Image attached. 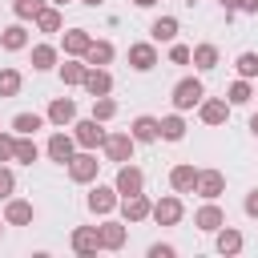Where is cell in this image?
Here are the masks:
<instances>
[{"mask_svg":"<svg viewBox=\"0 0 258 258\" xmlns=\"http://www.w3.org/2000/svg\"><path fill=\"white\" fill-rule=\"evenodd\" d=\"M202 101H206V89H202L198 77H185V81L173 85V109H177V113H185V109H194V105H202Z\"/></svg>","mask_w":258,"mask_h":258,"instance_id":"obj_1","label":"cell"},{"mask_svg":"<svg viewBox=\"0 0 258 258\" xmlns=\"http://www.w3.org/2000/svg\"><path fill=\"white\" fill-rule=\"evenodd\" d=\"M101 125H105V121H97V117H89V121H77V125H73V137H77V145H81V149H97V145H105V137H109V133H105Z\"/></svg>","mask_w":258,"mask_h":258,"instance_id":"obj_2","label":"cell"},{"mask_svg":"<svg viewBox=\"0 0 258 258\" xmlns=\"http://www.w3.org/2000/svg\"><path fill=\"white\" fill-rule=\"evenodd\" d=\"M133 145H137V137H133V133H109L101 149H105V157H109V161H121V165H125V161H133Z\"/></svg>","mask_w":258,"mask_h":258,"instance_id":"obj_3","label":"cell"},{"mask_svg":"<svg viewBox=\"0 0 258 258\" xmlns=\"http://www.w3.org/2000/svg\"><path fill=\"white\" fill-rule=\"evenodd\" d=\"M97 169H101V161H97L89 149L69 157V177H73V181H81V185H85V181H93V177H97Z\"/></svg>","mask_w":258,"mask_h":258,"instance_id":"obj_4","label":"cell"},{"mask_svg":"<svg viewBox=\"0 0 258 258\" xmlns=\"http://www.w3.org/2000/svg\"><path fill=\"white\" fill-rule=\"evenodd\" d=\"M69 246H73L81 258H89V254L101 250V230H97V226H77L73 238H69Z\"/></svg>","mask_w":258,"mask_h":258,"instance_id":"obj_5","label":"cell"},{"mask_svg":"<svg viewBox=\"0 0 258 258\" xmlns=\"http://www.w3.org/2000/svg\"><path fill=\"white\" fill-rule=\"evenodd\" d=\"M113 185H117V194H121V198L141 194V189H145V173H141L137 165H129V161H125V165L117 169V181H113Z\"/></svg>","mask_w":258,"mask_h":258,"instance_id":"obj_6","label":"cell"},{"mask_svg":"<svg viewBox=\"0 0 258 258\" xmlns=\"http://www.w3.org/2000/svg\"><path fill=\"white\" fill-rule=\"evenodd\" d=\"M181 214H185L181 198H161V202H153V214H149V218H153L157 226H177Z\"/></svg>","mask_w":258,"mask_h":258,"instance_id":"obj_7","label":"cell"},{"mask_svg":"<svg viewBox=\"0 0 258 258\" xmlns=\"http://www.w3.org/2000/svg\"><path fill=\"white\" fill-rule=\"evenodd\" d=\"M117 198H121L117 185H93L89 189V210L93 214H113L117 210Z\"/></svg>","mask_w":258,"mask_h":258,"instance_id":"obj_8","label":"cell"},{"mask_svg":"<svg viewBox=\"0 0 258 258\" xmlns=\"http://www.w3.org/2000/svg\"><path fill=\"white\" fill-rule=\"evenodd\" d=\"M153 214V202L145 198V194H129V198H121V218L125 222H145Z\"/></svg>","mask_w":258,"mask_h":258,"instance_id":"obj_9","label":"cell"},{"mask_svg":"<svg viewBox=\"0 0 258 258\" xmlns=\"http://www.w3.org/2000/svg\"><path fill=\"white\" fill-rule=\"evenodd\" d=\"M222 189H226V177H222V169H198V189H194V194H202L206 202H214Z\"/></svg>","mask_w":258,"mask_h":258,"instance_id":"obj_10","label":"cell"},{"mask_svg":"<svg viewBox=\"0 0 258 258\" xmlns=\"http://www.w3.org/2000/svg\"><path fill=\"white\" fill-rule=\"evenodd\" d=\"M194 226H198V230H206V234H218V230L226 226V214H222V206L206 202V206L194 214Z\"/></svg>","mask_w":258,"mask_h":258,"instance_id":"obj_11","label":"cell"},{"mask_svg":"<svg viewBox=\"0 0 258 258\" xmlns=\"http://www.w3.org/2000/svg\"><path fill=\"white\" fill-rule=\"evenodd\" d=\"M129 64H133L137 73H149V69L157 64V48H153L149 40H141V44H129Z\"/></svg>","mask_w":258,"mask_h":258,"instance_id":"obj_12","label":"cell"},{"mask_svg":"<svg viewBox=\"0 0 258 258\" xmlns=\"http://www.w3.org/2000/svg\"><path fill=\"white\" fill-rule=\"evenodd\" d=\"M85 89H89V97H109V93H113V77H109L105 69L89 64V73H85Z\"/></svg>","mask_w":258,"mask_h":258,"instance_id":"obj_13","label":"cell"},{"mask_svg":"<svg viewBox=\"0 0 258 258\" xmlns=\"http://www.w3.org/2000/svg\"><path fill=\"white\" fill-rule=\"evenodd\" d=\"M48 121H52L56 129L73 125V121H77V105H73V97H56V101L48 105Z\"/></svg>","mask_w":258,"mask_h":258,"instance_id":"obj_14","label":"cell"},{"mask_svg":"<svg viewBox=\"0 0 258 258\" xmlns=\"http://www.w3.org/2000/svg\"><path fill=\"white\" fill-rule=\"evenodd\" d=\"M198 113H202L206 125H226V121H230V101H218V97H214V101H202Z\"/></svg>","mask_w":258,"mask_h":258,"instance_id":"obj_15","label":"cell"},{"mask_svg":"<svg viewBox=\"0 0 258 258\" xmlns=\"http://www.w3.org/2000/svg\"><path fill=\"white\" fill-rule=\"evenodd\" d=\"M73 149H77V137H69V133H52V137H48V157H52V161L69 165Z\"/></svg>","mask_w":258,"mask_h":258,"instance_id":"obj_16","label":"cell"},{"mask_svg":"<svg viewBox=\"0 0 258 258\" xmlns=\"http://www.w3.org/2000/svg\"><path fill=\"white\" fill-rule=\"evenodd\" d=\"M169 185H173L177 194L198 189V169H194V165H173V169H169Z\"/></svg>","mask_w":258,"mask_h":258,"instance_id":"obj_17","label":"cell"},{"mask_svg":"<svg viewBox=\"0 0 258 258\" xmlns=\"http://www.w3.org/2000/svg\"><path fill=\"white\" fill-rule=\"evenodd\" d=\"M4 222H8V226H28V222H32V206L20 202V198H8V206H4Z\"/></svg>","mask_w":258,"mask_h":258,"instance_id":"obj_18","label":"cell"},{"mask_svg":"<svg viewBox=\"0 0 258 258\" xmlns=\"http://www.w3.org/2000/svg\"><path fill=\"white\" fill-rule=\"evenodd\" d=\"M101 250H121L125 246V226L121 222H101Z\"/></svg>","mask_w":258,"mask_h":258,"instance_id":"obj_19","label":"cell"},{"mask_svg":"<svg viewBox=\"0 0 258 258\" xmlns=\"http://www.w3.org/2000/svg\"><path fill=\"white\" fill-rule=\"evenodd\" d=\"M89 44H93V36H89L85 28H69V32H64V52H69V56H85Z\"/></svg>","mask_w":258,"mask_h":258,"instance_id":"obj_20","label":"cell"},{"mask_svg":"<svg viewBox=\"0 0 258 258\" xmlns=\"http://www.w3.org/2000/svg\"><path fill=\"white\" fill-rule=\"evenodd\" d=\"M129 133H133L137 141H157V137H161V121H157V117H137V121L129 125Z\"/></svg>","mask_w":258,"mask_h":258,"instance_id":"obj_21","label":"cell"},{"mask_svg":"<svg viewBox=\"0 0 258 258\" xmlns=\"http://www.w3.org/2000/svg\"><path fill=\"white\" fill-rule=\"evenodd\" d=\"M109 60H113V44H109V40H93V44H89V52H85V64L105 69Z\"/></svg>","mask_w":258,"mask_h":258,"instance_id":"obj_22","label":"cell"},{"mask_svg":"<svg viewBox=\"0 0 258 258\" xmlns=\"http://www.w3.org/2000/svg\"><path fill=\"white\" fill-rule=\"evenodd\" d=\"M0 44H4V48H8V52H20V48H24V44H28V32H24V28H20V24H8V28H4V32H0Z\"/></svg>","mask_w":258,"mask_h":258,"instance_id":"obj_23","label":"cell"},{"mask_svg":"<svg viewBox=\"0 0 258 258\" xmlns=\"http://www.w3.org/2000/svg\"><path fill=\"white\" fill-rule=\"evenodd\" d=\"M149 32H153V40H177V20L173 16H157L149 24Z\"/></svg>","mask_w":258,"mask_h":258,"instance_id":"obj_24","label":"cell"},{"mask_svg":"<svg viewBox=\"0 0 258 258\" xmlns=\"http://www.w3.org/2000/svg\"><path fill=\"white\" fill-rule=\"evenodd\" d=\"M40 125H44V117H36V113H16V121H12L16 137H32Z\"/></svg>","mask_w":258,"mask_h":258,"instance_id":"obj_25","label":"cell"},{"mask_svg":"<svg viewBox=\"0 0 258 258\" xmlns=\"http://www.w3.org/2000/svg\"><path fill=\"white\" fill-rule=\"evenodd\" d=\"M60 24H64V20H60V8H48V4H44L40 16H36V28H40V32H60Z\"/></svg>","mask_w":258,"mask_h":258,"instance_id":"obj_26","label":"cell"},{"mask_svg":"<svg viewBox=\"0 0 258 258\" xmlns=\"http://www.w3.org/2000/svg\"><path fill=\"white\" fill-rule=\"evenodd\" d=\"M194 64H198L202 73L218 69V48H214V44H198V48H194Z\"/></svg>","mask_w":258,"mask_h":258,"instance_id":"obj_27","label":"cell"},{"mask_svg":"<svg viewBox=\"0 0 258 258\" xmlns=\"http://www.w3.org/2000/svg\"><path fill=\"white\" fill-rule=\"evenodd\" d=\"M85 73H89L85 60H69V64H60V81H64V85H85Z\"/></svg>","mask_w":258,"mask_h":258,"instance_id":"obj_28","label":"cell"},{"mask_svg":"<svg viewBox=\"0 0 258 258\" xmlns=\"http://www.w3.org/2000/svg\"><path fill=\"white\" fill-rule=\"evenodd\" d=\"M250 97H254V89H250V81H246V77H238V81L226 89V101H230V105H246Z\"/></svg>","mask_w":258,"mask_h":258,"instance_id":"obj_29","label":"cell"},{"mask_svg":"<svg viewBox=\"0 0 258 258\" xmlns=\"http://www.w3.org/2000/svg\"><path fill=\"white\" fill-rule=\"evenodd\" d=\"M161 137H165V141H181V137H185V121H181L177 113L161 117Z\"/></svg>","mask_w":258,"mask_h":258,"instance_id":"obj_30","label":"cell"},{"mask_svg":"<svg viewBox=\"0 0 258 258\" xmlns=\"http://www.w3.org/2000/svg\"><path fill=\"white\" fill-rule=\"evenodd\" d=\"M36 157H40L36 141H32V137H16V157H12V161H20V165H32Z\"/></svg>","mask_w":258,"mask_h":258,"instance_id":"obj_31","label":"cell"},{"mask_svg":"<svg viewBox=\"0 0 258 258\" xmlns=\"http://www.w3.org/2000/svg\"><path fill=\"white\" fill-rule=\"evenodd\" d=\"M218 250H222V254H238V250H242V234L230 230V226H222V230H218Z\"/></svg>","mask_w":258,"mask_h":258,"instance_id":"obj_32","label":"cell"},{"mask_svg":"<svg viewBox=\"0 0 258 258\" xmlns=\"http://www.w3.org/2000/svg\"><path fill=\"white\" fill-rule=\"evenodd\" d=\"M52 64H56V48H52V44H36V48H32V69L44 73V69H52Z\"/></svg>","mask_w":258,"mask_h":258,"instance_id":"obj_33","label":"cell"},{"mask_svg":"<svg viewBox=\"0 0 258 258\" xmlns=\"http://www.w3.org/2000/svg\"><path fill=\"white\" fill-rule=\"evenodd\" d=\"M20 85H24V81H20L16 69H0V97H16Z\"/></svg>","mask_w":258,"mask_h":258,"instance_id":"obj_34","label":"cell"},{"mask_svg":"<svg viewBox=\"0 0 258 258\" xmlns=\"http://www.w3.org/2000/svg\"><path fill=\"white\" fill-rule=\"evenodd\" d=\"M40 8H44V0H12V12H16L20 20H36Z\"/></svg>","mask_w":258,"mask_h":258,"instance_id":"obj_35","label":"cell"},{"mask_svg":"<svg viewBox=\"0 0 258 258\" xmlns=\"http://www.w3.org/2000/svg\"><path fill=\"white\" fill-rule=\"evenodd\" d=\"M234 69H238V77H258V52H242L238 60H234Z\"/></svg>","mask_w":258,"mask_h":258,"instance_id":"obj_36","label":"cell"},{"mask_svg":"<svg viewBox=\"0 0 258 258\" xmlns=\"http://www.w3.org/2000/svg\"><path fill=\"white\" fill-rule=\"evenodd\" d=\"M113 113H117V105L109 97H93V117L97 121H113Z\"/></svg>","mask_w":258,"mask_h":258,"instance_id":"obj_37","label":"cell"},{"mask_svg":"<svg viewBox=\"0 0 258 258\" xmlns=\"http://www.w3.org/2000/svg\"><path fill=\"white\" fill-rule=\"evenodd\" d=\"M12 157H16V137L0 133V161H12Z\"/></svg>","mask_w":258,"mask_h":258,"instance_id":"obj_38","label":"cell"},{"mask_svg":"<svg viewBox=\"0 0 258 258\" xmlns=\"http://www.w3.org/2000/svg\"><path fill=\"white\" fill-rule=\"evenodd\" d=\"M12 189H16V177L8 165H0V198H12Z\"/></svg>","mask_w":258,"mask_h":258,"instance_id":"obj_39","label":"cell"},{"mask_svg":"<svg viewBox=\"0 0 258 258\" xmlns=\"http://www.w3.org/2000/svg\"><path fill=\"white\" fill-rule=\"evenodd\" d=\"M169 60H173V64H185V60H194V48H185V44H173V48H169Z\"/></svg>","mask_w":258,"mask_h":258,"instance_id":"obj_40","label":"cell"},{"mask_svg":"<svg viewBox=\"0 0 258 258\" xmlns=\"http://www.w3.org/2000/svg\"><path fill=\"white\" fill-rule=\"evenodd\" d=\"M173 254H177L173 246H161V242H157V246H149V258H173Z\"/></svg>","mask_w":258,"mask_h":258,"instance_id":"obj_41","label":"cell"},{"mask_svg":"<svg viewBox=\"0 0 258 258\" xmlns=\"http://www.w3.org/2000/svg\"><path fill=\"white\" fill-rule=\"evenodd\" d=\"M246 214H250V218H258V189H250V194H246Z\"/></svg>","mask_w":258,"mask_h":258,"instance_id":"obj_42","label":"cell"},{"mask_svg":"<svg viewBox=\"0 0 258 258\" xmlns=\"http://www.w3.org/2000/svg\"><path fill=\"white\" fill-rule=\"evenodd\" d=\"M218 4H222L226 12H238V8H242V0H218Z\"/></svg>","mask_w":258,"mask_h":258,"instance_id":"obj_43","label":"cell"},{"mask_svg":"<svg viewBox=\"0 0 258 258\" xmlns=\"http://www.w3.org/2000/svg\"><path fill=\"white\" fill-rule=\"evenodd\" d=\"M238 12H258V0H242V8Z\"/></svg>","mask_w":258,"mask_h":258,"instance_id":"obj_44","label":"cell"},{"mask_svg":"<svg viewBox=\"0 0 258 258\" xmlns=\"http://www.w3.org/2000/svg\"><path fill=\"white\" fill-rule=\"evenodd\" d=\"M250 133H254V137H258V113H254V117H250Z\"/></svg>","mask_w":258,"mask_h":258,"instance_id":"obj_45","label":"cell"},{"mask_svg":"<svg viewBox=\"0 0 258 258\" xmlns=\"http://www.w3.org/2000/svg\"><path fill=\"white\" fill-rule=\"evenodd\" d=\"M133 4H137V8H153L157 0H133Z\"/></svg>","mask_w":258,"mask_h":258,"instance_id":"obj_46","label":"cell"},{"mask_svg":"<svg viewBox=\"0 0 258 258\" xmlns=\"http://www.w3.org/2000/svg\"><path fill=\"white\" fill-rule=\"evenodd\" d=\"M85 4H89V8H97V4H105V0H85Z\"/></svg>","mask_w":258,"mask_h":258,"instance_id":"obj_47","label":"cell"},{"mask_svg":"<svg viewBox=\"0 0 258 258\" xmlns=\"http://www.w3.org/2000/svg\"><path fill=\"white\" fill-rule=\"evenodd\" d=\"M52 4H56V8H64V4H69V0H52Z\"/></svg>","mask_w":258,"mask_h":258,"instance_id":"obj_48","label":"cell"},{"mask_svg":"<svg viewBox=\"0 0 258 258\" xmlns=\"http://www.w3.org/2000/svg\"><path fill=\"white\" fill-rule=\"evenodd\" d=\"M254 97H258V89H254Z\"/></svg>","mask_w":258,"mask_h":258,"instance_id":"obj_49","label":"cell"}]
</instances>
